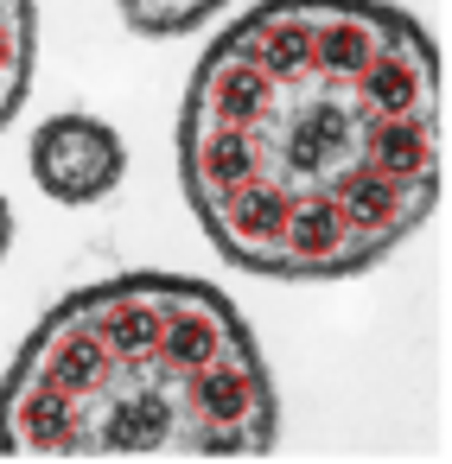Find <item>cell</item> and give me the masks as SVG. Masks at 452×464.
<instances>
[{
  "label": "cell",
  "instance_id": "cell-3",
  "mask_svg": "<svg viewBox=\"0 0 452 464\" xmlns=\"http://www.w3.org/2000/svg\"><path fill=\"white\" fill-rule=\"evenodd\" d=\"M128 172V147L96 115H52L33 134V179L52 204H103Z\"/></svg>",
  "mask_w": 452,
  "mask_h": 464
},
{
  "label": "cell",
  "instance_id": "cell-6",
  "mask_svg": "<svg viewBox=\"0 0 452 464\" xmlns=\"http://www.w3.org/2000/svg\"><path fill=\"white\" fill-rule=\"evenodd\" d=\"M7 248H14V210H7V198H0V261H7Z\"/></svg>",
  "mask_w": 452,
  "mask_h": 464
},
{
  "label": "cell",
  "instance_id": "cell-5",
  "mask_svg": "<svg viewBox=\"0 0 452 464\" xmlns=\"http://www.w3.org/2000/svg\"><path fill=\"white\" fill-rule=\"evenodd\" d=\"M217 7H230V0H122V20L147 39H172V33L204 26Z\"/></svg>",
  "mask_w": 452,
  "mask_h": 464
},
{
  "label": "cell",
  "instance_id": "cell-2",
  "mask_svg": "<svg viewBox=\"0 0 452 464\" xmlns=\"http://www.w3.org/2000/svg\"><path fill=\"white\" fill-rule=\"evenodd\" d=\"M274 439V375L242 312L192 274L58 299L0 375L7 458H261Z\"/></svg>",
  "mask_w": 452,
  "mask_h": 464
},
{
  "label": "cell",
  "instance_id": "cell-4",
  "mask_svg": "<svg viewBox=\"0 0 452 464\" xmlns=\"http://www.w3.org/2000/svg\"><path fill=\"white\" fill-rule=\"evenodd\" d=\"M33 52H39V14L33 0H0V128H7L33 90Z\"/></svg>",
  "mask_w": 452,
  "mask_h": 464
},
{
  "label": "cell",
  "instance_id": "cell-1",
  "mask_svg": "<svg viewBox=\"0 0 452 464\" xmlns=\"http://www.w3.org/2000/svg\"><path fill=\"white\" fill-rule=\"evenodd\" d=\"M179 185L211 248L261 280H344L446 191V58L395 0H261L198 58Z\"/></svg>",
  "mask_w": 452,
  "mask_h": 464
}]
</instances>
